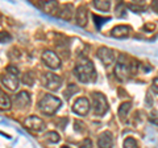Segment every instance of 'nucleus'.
<instances>
[{
    "mask_svg": "<svg viewBox=\"0 0 158 148\" xmlns=\"http://www.w3.org/2000/svg\"><path fill=\"white\" fill-rule=\"evenodd\" d=\"M74 74L81 82L88 83L94 82L96 80V70L94 63L87 60V58H82L81 61L77 63V66L74 67Z\"/></svg>",
    "mask_w": 158,
    "mask_h": 148,
    "instance_id": "nucleus-1",
    "label": "nucleus"
},
{
    "mask_svg": "<svg viewBox=\"0 0 158 148\" xmlns=\"http://www.w3.org/2000/svg\"><path fill=\"white\" fill-rule=\"evenodd\" d=\"M62 102L59 98H57L56 95L52 94H46L42 97V99L38 102V108L42 114L45 115H53L59 110Z\"/></svg>",
    "mask_w": 158,
    "mask_h": 148,
    "instance_id": "nucleus-2",
    "label": "nucleus"
},
{
    "mask_svg": "<svg viewBox=\"0 0 158 148\" xmlns=\"http://www.w3.org/2000/svg\"><path fill=\"white\" fill-rule=\"evenodd\" d=\"M133 73H135V65H132V62L128 61L125 56H121L115 66V76L117 77V80L127 81Z\"/></svg>",
    "mask_w": 158,
    "mask_h": 148,
    "instance_id": "nucleus-3",
    "label": "nucleus"
},
{
    "mask_svg": "<svg viewBox=\"0 0 158 148\" xmlns=\"http://www.w3.org/2000/svg\"><path fill=\"white\" fill-rule=\"evenodd\" d=\"M92 110L98 116H103L108 111L107 98L102 93H92Z\"/></svg>",
    "mask_w": 158,
    "mask_h": 148,
    "instance_id": "nucleus-4",
    "label": "nucleus"
},
{
    "mask_svg": "<svg viewBox=\"0 0 158 148\" xmlns=\"http://www.w3.org/2000/svg\"><path fill=\"white\" fill-rule=\"evenodd\" d=\"M41 82H42V86L46 87L48 90L56 91L62 85V78L58 77L57 74H54V73H45L41 77Z\"/></svg>",
    "mask_w": 158,
    "mask_h": 148,
    "instance_id": "nucleus-5",
    "label": "nucleus"
},
{
    "mask_svg": "<svg viewBox=\"0 0 158 148\" xmlns=\"http://www.w3.org/2000/svg\"><path fill=\"white\" fill-rule=\"evenodd\" d=\"M42 61L44 63L50 67V69H58L59 66H61V58H59L57 56L56 52L53 50H45L42 53Z\"/></svg>",
    "mask_w": 158,
    "mask_h": 148,
    "instance_id": "nucleus-6",
    "label": "nucleus"
},
{
    "mask_svg": "<svg viewBox=\"0 0 158 148\" xmlns=\"http://www.w3.org/2000/svg\"><path fill=\"white\" fill-rule=\"evenodd\" d=\"M24 126L27 128H29L31 131L41 132V131H44V128H45V122H44L41 118L32 115V116H28L27 119L24 120Z\"/></svg>",
    "mask_w": 158,
    "mask_h": 148,
    "instance_id": "nucleus-7",
    "label": "nucleus"
},
{
    "mask_svg": "<svg viewBox=\"0 0 158 148\" xmlns=\"http://www.w3.org/2000/svg\"><path fill=\"white\" fill-rule=\"evenodd\" d=\"M98 57L106 66H110L115 62V58H116V54L115 52L110 48H106V46H102L100 49L98 50Z\"/></svg>",
    "mask_w": 158,
    "mask_h": 148,
    "instance_id": "nucleus-8",
    "label": "nucleus"
},
{
    "mask_svg": "<svg viewBox=\"0 0 158 148\" xmlns=\"http://www.w3.org/2000/svg\"><path fill=\"white\" fill-rule=\"evenodd\" d=\"M88 110H90V102L87 98H78L75 103L73 105V111L78 115H86Z\"/></svg>",
    "mask_w": 158,
    "mask_h": 148,
    "instance_id": "nucleus-9",
    "label": "nucleus"
},
{
    "mask_svg": "<svg viewBox=\"0 0 158 148\" xmlns=\"http://www.w3.org/2000/svg\"><path fill=\"white\" fill-rule=\"evenodd\" d=\"M2 82H3V85H6L9 89V90H16L19 87V76L17 74L7 72L2 77Z\"/></svg>",
    "mask_w": 158,
    "mask_h": 148,
    "instance_id": "nucleus-10",
    "label": "nucleus"
},
{
    "mask_svg": "<svg viewBox=\"0 0 158 148\" xmlns=\"http://www.w3.org/2000/svg\"><path fill=\"white\" fill-rule=\"evenodd\" d=\"M98 146L99 148H112L113 147V137L110 131H104L99 135Z\"/></svg>",
    "mask_w": 158,
    "mask_h": 148,
    "instance_id": "nucleus-11",
    "label": "nucleus"
},
{
    "mask_svg": "<svg viewBox=\"0 0 158 148\" xmlns=\"http://www.w3.org/2000/svg\"><path fill=\"white\" fill-rule=\"evenodd\" d=\"M15 105L20 108H25L31 105V94L27 91H20L19 94L15 97Z\"/></svg>",
    "mask_w": 158,
    "mask_h": 148,
    "instance_id": "nucleus-12",
    "label": "nucleus"
},
{
    "mask_svg": "<svg viewBox=\"0 0 158 148\" xmlns=\"http://www.w3.org/2000/svg\"><path fill=\"white\" fill-rule=\"evenodd\" d=\"M132 28L128 25H117L111 31V36L116 38H127L131 34Z\"/></svg>",
    "mask_w": 158,
    "mask_h": 148,
    "instance_id": "nucleus-13",
    "label": "nucleus"
},
{
    "mask_svg": "<svg viewBox=\"0 0 158 148\" xmlns=\"http://www.w3.org/2000/svg\"><path fill=\"white\" fill-rule=\"evenodd\" d=\"M73 11H74L73 4H65V6H61V7H59L57 16L61 17V19H63V20H71L73 13H74Z\"/></svg>",
    "mask_w": 158,
    "mask_h": 148,
    "instance_id": "nucleus-14",
    "label": "nucleus"
},
{
    "mask_svg": "<svg viewBox=\"0 0 158 148\" xmlns=\"http://www.w3.org/2000/svg\"><path fill=\"white\" fill-rule=\"evenodd\" d=\"M87 9L86 7H79L77 9V24L79 27H86L87 25Z\"/></svg>",
    "mask_w": 158,
    "mask_h": 148,
    "instance_id": "nucleus-15",
    "label": "nucleus"
},
{
    "mask_svg": "<svg viewBox=\"0 0 158 148\" xmlns=\"http://www.w3.org/2000/svg\"><path fill=\"white\" fill-rule=\"evenodd\" d=\"M12 106L11 98H9L3 90H0V110H9Z\"/></svg>",
    "mask_w": 158,
    "mask_h": 148,
    "instance_id": "nucleus-16",
    "label": "nucleus"
},
{
    "mask_svg": "<svg viewBox=\"0 0 158 148\" xmlns=\"http://www.w3.org/2000/svg\"><path fill=\"white\" fill-rule=\"evenodd\" d=\"M131 107H132L131 102L121 103L120 107H118V116H120L121 119H125L127 115H128V112H129V110H131Z\"/></svg>",
    "mask_w": 158,
    "mask_h": 148,
    "instance_id": "nucleus-17",
    "label": "nucleus"
},
{
    "mask_svg": "<svg viewBox=\"0 0 158 148\" xmlns=\"http://www.w3.org/2000/svg\"><path fill=\"white\" fill-rule=\"evenodd\" d=\"M94 7L100 9V11H110L111 9V2H107V0H103V2H100V0H94Z\"/></svg>",
    "mask_w": 158,
    "mask_h": 148,
    "instance_id": "nucleus-18",
    "label": "nucleus"
},
{
    "mask_svg": "<svg viewBox=\"0 0 158 148\" xmlns=\"http://www.w3.org/2000/svg\"><path fill=\"white\" fill-rule=\"evenodd\" d=\"M45 139L49 143H58L59 140H61V136H59L57 132H54V131H49V132H46Z\"/></svg>",
    "mask_w": 158,
    "mask_h": 148,
    "instance_id": "nucleus-19",
    "label": "nucleus"
},
{
    "mask_svg": "<svg viewBox=\"0 0 158 148\" xmlns=\"http://www.w3.org/2000/svg\"><path fill=\"white\" fill-rule=\"evenodd\" d=\"M92 19H94V21H95V25L98 29H100V27L104 24L106 21H108L111 17H99L98 15H92Z\"/></svg>",
    "mask_w": 158,
    "mask_h": 148,
    "instance_id": "nucleus-20",
    "label": "nucleus"
},
{
    "mask_svg": "<svg viewBox=\"0 0 158 148\" xmlns=\"http://www.w3.org/2000/svg\"><path fill=\"white\" fill-rule=\"evenodd\" d=\"M123 148H138V144L136 139H133V137H127L124 140V144H123Z\"/></svg>",
    "mask_w": 158,
    "mask_h": 148,
    "instance_id": "nucleus-21",
    "label": "nucleus"
},
{
    "mask_svg": "<svg viewBox=\"0 0 158 148\" xmlns=\"http://www.w3.org/2000/svg\"><path fill=\"white\" fill-rule=\"evenodd\" d=\"M77 91H78V87L75 85H70V86L67 87V90L65 91V97L67 98V99H70L74 93H77Z\"/></svg>",
    "mask_w": 158,
    "mask_h": 148,
    "instance_id": "nucleus-22",
    "label": "nucleus"
},
{
    "mask_svg": "<svg viewBox=\"0 0 158 148\" xmlns=\"http://www.w3.org/2000/svg\"><path fill=\"white\" fill-rule=\"evenodd\" d=\"M11 40H12V36L8 32H0V42H2V44L9 42Z\"/></svg>",
    "mask_w": 158,
    "mask_h": 148,
    "instance_id": "nucleus-23",
    "label": "nucleus"
},
{
    "mask_svg": "<svg viewBox=\"0 0 158 148\" xmlns=\"http://www.w3.org/2000/svg\"><path fill=\"white\" fill-rule=\"evenodd\" d=\"M149 120L153 123V124L158 126V110H153L149 114Z\"/></svg>",
    "mask_w": 158,
    "mask_h": 148,
    "instance_id": "nucleus-24",
    "label": "nucleus"
},
{
    "mask_svg": "<svg viewBox=\"0 0 158 148\" xmlns=\"http://www.w3.org/2000/svg\"><path fill=\"white\" fill-rule=\"evenodd\" d=\"M23 82L25 83V85H28V86H32L33 85V76H32V73H25V76H24V78H23Z\"/></svg>",
    "mask_w": 158,
    "mask_h": 148,
    "instance_id": "nucleus-25",
    "label": "nucleus"
},
{
    "mask_svg": "<svg viewBox=\"0 0 158 148\" xmlns=\"http://www.w3.org/2000/svg\"><path fill=\"white\" fill-rule=\"evenodd\" d=\"M79 148H92V141L91 139H85L81 143V147Z\"/></svg>",
    "mask_w": 158,
    "mask_h": 148,
    "instance_id": "nucleus-26",
    "label": "nucleus"
},
{
    "mask_svg": "<svg viewBox=\"0 0 158 148\" xmlns=\"http://www.w3.org/2000/svg\"><path fill=\"white\" fill-rule=\"evenodd\" d=\"M116 11H117V16H118V17H125V13H124V6H123V4H118L117 8H116Z\"/></svg>",
    "mask_w": 158,
    "mask_h": 148,
    "instance_id": "nucleus-27",
    "label": "nucleus"
},
{
    "mask_svg": "<svg viewBox=\"0 0 158 148\" xmlns=\"http://www.w3.org/2000/svg\"><path fill=\"white\" fill-rule=\"evenodd\" d=\"M74 126H75V130L77 131H79V132H83V131H85V130H83V128H85V124H83V123L82 122H75V123H74Z\"/></svg>",
    "mask_w": 158,
    "mask_h": 148,
    "instance_id": "nucleus-28",
    "label": "nucleus"
},
{
    "mask_svg": "<svg viewBox=\"0 0 158 148\" xmlns=\"http://www.w3.org/2000/svg\"><path fill=\"white\" fill-rule=\"evenodd\" d=\"M152 90L158 94V77L153 80V83H152Z\"/></svg>",
    "mask_w": 158,
    "mask_h": 148,
    "instance_id": "nucleus-29",
    "label": "nucleus"
},
{
    "mask_svg": "<svg viewBox=\"0 0 158 148\" xmlns=\"http://www.w3.org/2000/svg\"><path fill=\"white\" fill-rule=\"evenodd\" d=\"M128 7H129L131 9H133V11H137V12L144 11V7H142V6L138 7V6H135V4H129V6H128Z\"/></svg>",
    "mask_w": 158,
    "mask_h": 148,
    "instance_id": "nucleus-30",
    "label": "nucleus"
},
{
    "mask_svg": "<svg viewBox=\"0 0 158 148\" xmlns=\"http://www.w3.org/2000/svg\"><path fill=\"white\" fill-rule=\"evenodd\" d=\"M153 8H154L156 11L158 12V2H153Z\"/></svg>",
    "mask_w": 158,
    "mask_h": 148,
    "instance_id": "nucleus-31",
    "label": "nucleus"
},
{
    "mask_svg": "<svg viewBox=\"0 0 158 148\" xmlns=\"http://www.w3.org/2000/svg\"><path fill=\"white\" fill-rule=\"evenodd\" d=\"M61 148H70V147H67V146H63V147H61Z\"/></svg>",
    "mask_w": 158,
    "mask_h": 148,
    "instance_id": "nucleus-32",
    "label": "nucleus"
}]
</instances>
